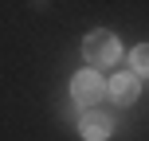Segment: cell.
<instances>
[{"label": "cell", "mask_w": 149, "mask_h": 141, "mask_svg": "<svg viewBox=\"0 0 149 141\" xmlns=\"http://www.w3.org/2000/svg\"><path fill=\"white\" fill-rule=\"evenodd\" d=\"M82 55H86V63H94V67H114L122 55L118 39L110 35V31H90L86 43H82Z\"/></svg>", "instance_id": "obj_1"}, {"label": "cell", "mask_w": 149, "mask_h": 141, "mask_svg": "<svg viewBox=\"0 0 149 141\" xmlns=\"http://www.w3.org/2000/svg\"><path fill=\"white\" fill-rule=\"evenodd\" d=\"M102 94H106V86H102V78H98L94 71H79L74 74V82H71V98L79 106H94V102H102Z\"/></svg>", "instance_id": "obj_2"}, {"label": "cell", "mask_w": 149, "mask_h": 141, "mask_svg": "<svg viewBox=\"0 0 149 141\" xmlns=\"http://www.w3.org/2000/svg\"><path fill=\"white\" fill-rule=\"evenodd\" d=\"M110 118H106V114H94V110H86L82 114V122H79V133L86 137V141H106L110 137Z\"/></svg>", "instance_id": "obj_3"}, {"label": "cell", "mask_w": 149, "mask_h": 141, "mask_svg": "<svg viewBox=\"0 0 149 141\" xmlns=\"http://www.w3.org/2000/svg\"><path fill=\"white\" fill-rule=\"evenodd\" d=\"M110 98L122 102V106L137 102V74H118V78L110 82Z\"/></svg>", "instance_id": "obj_4"}, {"label": "cell", "mask_w": 149, "mask_h": 141, "mask_svg": "<svg viewBox=\"0 0 149 141\" xmlns=\"http://www.w3.org/2000/svg\"><path fill=\"white\" fill-rule=\"evenodd\" d=\"M130 63H134L137 78H141V74H149V43H141V47H134V55H130Z\"/></svg>", "instance_id": "obj_5"}]
</instances>
